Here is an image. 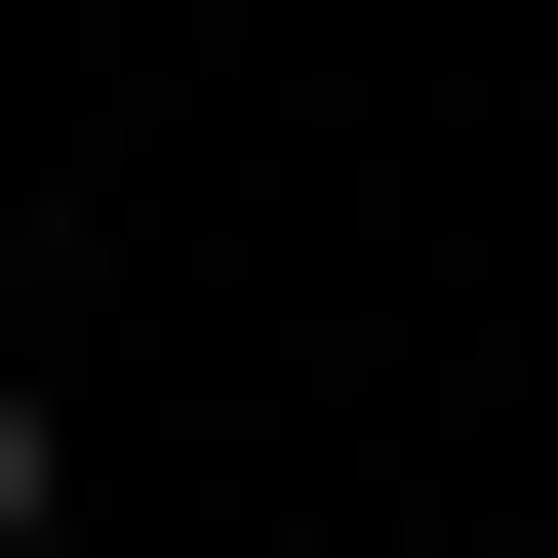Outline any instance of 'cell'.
I'll use <instances>...</instances> for the list:
<instances>
[{"label": "cell", "instance_id": "6da1fadb", "mask_svg": "<svg viewBox=\"0 0 558 558\" xmlns=\"http://www.w3.org/2000/svg\"><path fill=\"white\" fill-rule=\"evenodd\" d=\"M0 558H81V439H40V360H0Z\"/></svg>", "mask_w": 558, "mask_h": 558}]
</instances>
